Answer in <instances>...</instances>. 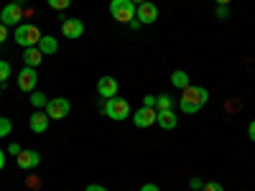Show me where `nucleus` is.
<instances>
[{"label": "nucleus", "mask_w": 255, "mask_h": 191, "mask_svg": "<svg viewBox=\"0 0 255 191\" xmlns=\"http://www.w3.org/2000/svg\"><path fill=\"white\" fill-rule=\"evenodd\" d=\"M133 122H135V127H151V125H156V110L153 107L135 110L133 112Z\"/></svg>", "instance_id": "obj_11"}, {"label": "nucleus", "mask_w": 255, "mask_h": 191, "mask_svg": "<svg viewBox=\"0 0 255 191\" xmlns=\"http://www.w3.org/2000/svg\"><path fill=\"white\" fill-rule=\"evenodd\" d=\"M36 84H38V74L33 67H23L18 72V90L20 92H33Z\"/></svg>", "instance_id": "obj_6"}, {"label": "nucleus", "mask_w": 255, "mask_h": 191, "mask_svg": "<svg viewBox=\"0 0 255 191\" xmlns=\"http://www.w3.org/2000/svg\"><path fill=\"white\" fill-rule=\"evenodd\" d=\"M15 161H18V168L31 171V168H36V166L41 163V156H38V151H20V153L15 156Z\"/></svg>", "instance_id": "obj_12"}, {"label": "nucleus", "mask_w": 255, "mask_h": 191, "mask_svg": "<svg viewBox=\"0 0 255 191\" xmlns=\"http://www.w3.org/2000/svg\"><path fill=\"white\" fill-rule=\"evenodd\" d=\"M38 51L44 54V56L56 54V51H59V41H56L54 36H41V41H38Z\"/></svg>", "instance_id": "obj_15"}, {"label": "nucleus", "mask_w": 255, "mask_h": 191, "mask_svg": "<svg viewBox=\"0 0 255 191\" xmlns=\"http://www.w3.org/2000/svg\"><path fill=\"white\" fill-rule=\"evenodd\" d=\"M156 125H161L163 130H174L179 125V117L174 115V110H156Z\"/></svg>", "instance_id": "obj_14"}, {"label": "nucleus", "mask_w": 255, "mask_h": 191, "mask_svg": "<svg viewBox=\"0 0 255 191\" xmlns=\"http://www.w3.org/2000/svg\"><path fill=\"white\" fill-rule=\"evenodd\" d=\"M20 151H23V148H20L18 143H10V145H8V156H18Z\"/></svg>", "instance_id": "obj_27"}, {"label": "nucleus", "mask_w": 255, "mask_h": 191, "mask_svg": "<svg viewBox=\"0 0 255 191\" xmlns=\"http://www.w3.org/2000/svg\"><path fill=\"white\" fill-rule=\"evenodd\" d=\"M184 92V97L181 99H186V102H194V104H199V107H204V104L209 102V92L204 90V87H194V84H189L186 90H181Z\"/></svg>", "instance_id": "obj_8"}, {"label": "nucleus", "mask_w": 255, "mask_h": 191, "mask_svg": "<svg viewBox=\"0 0 255 191\" xmlns=\"http://www.w3.org/2000/svg\"><path fill=\"white\" fill-rule=\"evenodd\" d=\"M105 115H108L110 120H128L133 115V110H130V102L128 99H123V97H110L108 99V104H105Z\"/></svg>", "instance_id": "obj_2"}, {"label": "nucleus", "mask_w": 255, "mask_h": 191, "mask_svg": "<svg viewBox=\"0 0 255 191\" xmlns=\"http://www.w3.org/2000/svg\"><path fill=\"white\" fill-rule=\"evenodd\" d=\"M97 92H100V97H105V99L118 97V79H115V77H100V79H97Z\"/></svg>", "instance_id": "obj_9"}, {"label": "nucleus", "mask_w": 255, "mask_h": 191, "mask_svg": "<svg viewBox=\"0 0 255 191\" xmlns=\"http://www.w3.org/2000/svg\"><path fill=\"white\" fill-rule=\"evenodd\" d=\"M10 77V64L8 61H0V84H5Z\"/></svg>", "instance_id": "obj_23"}, {"label": "nucleus", "mask_w": 255, "mask_h": 191, "mask_svg": "<svg viewBox=\"0 0 255 191\" xmlns=\"http://www.w3.org/2000/svg\"><path fill=\"white\" fill-rule=\"evenodd\" d=\"M179 110H181V112H186V115H194V112H199L202 107H199V104H194V102H186V99H179Z\"/></svg>", "instance_id": "obj_20"}, {"label": "nucleus", "mask_w": 255, "mask_h": 191, "mask_svg": "<svg viewBox=\"0 0 255 191\" xmlns=\"http://www.w3.org/2000/svg\"><path fill=\"white\" fill-rule=\"evenodd\" d=\"M143 107H153L156 110V95H145L143 97Z\"/></svg>", "instance_id": "obj_26"}, {"label": "nucleus", "mask_w": 255, "mask_h": 191, "mask_svg": "<svg viewBox=\"0 0 255 191\" xmlns=\"http://www.w3.org/2000/svg\"><path fill=\"white\" fill-rule=\"evenodd\" d=\"M130 3H135V5H140V3H145V0H130Z\"/></svg>", "instance_id": "obj_37"}, {"label": "nucleus", "mask_w": 255, "mask_h": 191, "mask_svg": "<svg viewBox=\"0 0 255 191\" xmlns=\"http://www.w3.org/2000/svg\"><path fill=\"white\" fill-rule=\"evenodd\" d=\"M49 3V8H54V10H67L69 5H72V0H46Z\"/></svg>", "instance_id": "obj_22"}, {"label": "nucleus", "mask_w": 255, "mask_h": 191, "mask_svg": "<svg viewBox=\"0 0 255 191\" xmlns=\"http://www.w3.org/2000/svg\"><path fill=\"white\" fill-rule=\"evenodd\" d=\"M41 33L33 23H20V26H15V33H13V38H15V44L18 46H23V49H31V46H38V41H41Z\"/></svg>", "instance_id": "obj_1"}, {"label": "nucleus", "mask_w": 255, "mask_h": 191, "mask_svg": "<svg viewBox=\"0 0 255 191\" xmlns=\"http://www.w3.org/2000/svg\"><path fill=\"white\" fill-rule=\"evenodd\" d=\"M171 84H174V87H179V90H186V87H189V74L181 72V69H176V72L171 74Z\"/></svg>", "instance_id": "obj_17"}, {"label": "nucleus", "mask_w": 255, "mask_h": 191, "mask_svg": "<svg viewBox=\"0 0 255 191\" xmlns=\"http://www.w3.org/2000/svg\"><path fill=\"white\" fill-rule=\"evenodd\" d=\"M135 3H130V0H110V15L115 20H120V23H130V20L135 18Z\"/></svg>", "instance_id": "obj_3"}, {"label": "nucleus", "mask_w": 255, "mask_h": 191, "mask_svg": "<svg viewBox=\"0 0 255 191\" xmlns=\"http://www.w3.org/2000/svg\"><path fill=\"white\" fill-rule=\"evenodd\" d=\"M248 135H250V140L255 143V120H253V122L248 125Z\"/></svg>", "instance_id": "obj_30"}, {"label": "nucleus", "mask_w": 255, "mask_h": 191, "mask_svg": "<svg viewBox=\"0 0 255 191\" xmlns=\"http://www.w3.org/2000/svg\"><path fill=\"white\" fill-rule=\"evenodd\" d=\"M31 104H33L36 110H44L46 104H49V99H46L44 92H36V90H33V92H31Z\"/></svg>", "instance_id": "obj_18"}, {"label": "nucleus", "mask_w": 255, "mask_h": 191, "mask_svg": "<svg viewBox=\"0 0 255 191\" xmlns=\"http://www.w3.org/2000/svg\"><path fill=\"white\" fill-rule=\"evenodd\" d=\"M84 191H108V189H105V186H100V184H90V186L84 189Z\"/></svg>", "instance_id": "obj_31"}, {"label": "nucleus", "mask_w": 255, "mask_h": 191, "mask_svg": "<svg viewBox=\"0 0 255 191\" xmlns=\"http://www.w3.org/2000/svg\"><path fill=\"white\" fill-rule=\"evenodd\" d=\"M20 18H23V8L15 5V3H8L3 10H0V23L3 26H20Z\"/></svg>", "instance_id": "obj_5"}, {"label": "nucleus", "mask_w": 255, "mask_h": 191, "mask_svg": "<svg viewBox=\"0 0 255 191\" xmlns=\"http://www.w3.org/2000/svg\"><path fill=\"white\" fill-rule=\"evenodd\" d=\"M5 38H8V26L0 23V44H5Z\"/></svg>", "instance_id": "obj_29"}, {"label": "nucleus", "mask_w": 255, "mask_h": 191, "mask_svg": "<svg viewBox=\"0 0 255 191\" xmlns=\"http://www.w3.org/2000/svg\"><path fill=\"white\" fill-rule=\"evenodd\" d=\"M202 191H225V189H222V184H217V181H209V184L202 186Z\"/></svg>", "instance_id": "obj_25"}, {"label": "nucleus", "mask_w": 255, "mask_h": 191, "mask_svg": "<svg viewBox=\"0 0 255 191\" xmlns=\"http://www.w3.org/2000/svg\"><path fill=\"white\" fill-rule=\"evenodd\" d=\"M49 122H51V117L46 115V112H41V110H36L31 117H28V125H31V130L36 133V135H41V133H46V127H49Z\"/></svg>", "instance_id": "obj_13"}, {"label": "nucleus", "mask_w": 255, "mask_h": 191, "mask_svg": "<svg viewBox=\"0 0 255 191\" xmlns=\"http://www.w3.org/2000/svg\"><path fill=\"white\" fill-rule=\"evenodd\" d=\"M61 33L67 38H79L84 36V23L79 18H67V20H61Z\"/></svg>", "instance_id": "obj_10"}, {"label": "nucleus", "mask_w": 255, "mask_h": 191, "mask_svg": "<svg viewBox=\"0 0 255 191\" xmlns=\"http://www.w3.org/2000/svg\"><path fill=\"white\" fill-rule=\"evenodd\" d=\"M135 18L140 20L143 26H151V23H156V20H158V8L151 3V0H145V3H140L135 8Z\"/></svg>", "instance_id": "obj_7"}, {"label": "nucleus", "mask_w": 255, "mask_h": 191, "mask_svg": "<svg viewBox=\"0 0 255 191\" xmlns=\"http://www.w3.org/2000/svg\"><path fill=\"white\" fill-rule=\"evenodd\" d=\"M189 186H191V189H194V191H202V186H204V181H202V179H191V181H189Z\"/></svg>", "instance_id": "obj_28"}, {"label": "nucleus", "mask_w": 255, "mask_h": 191, "mask_svg": "<svg viewBox=\"0 0 255 191\" xmlns=\"http://www.w3.org/2000/svg\"><path fill=\"white\" fill-rule=\"evenodd\" d=\"M69 112H72V102L67 97H51L49 104H46V115L51 120H64Z\"/></svg>", "instance_id": "obj_4"}, {"label": "nucleus", "mask_w": 255, "mask_h": 191, "mask_svg": "<svg viewBox=\"0 0 255 191\" xmlns=\"http://www.w3.org/2000/svg\"><path fill=\"white\" fill-rule=\"evenodd\" d=\"M13 133V122L8 117H0V138H8Z\"/></svg>", "instance_id": "obj_21"}, {"label": "nucleus", "mask_w": 255, "mask_h": 191, "mask_svg": "<svg viewBox=\"0 0 255 191\" xmlns=\"http://www.w3.org/2000/svg\"><path fill=\"white\" fill-rule=\"evenodd\" d=\"M140 191H158V186H156V184H143Z\"/></svg>", "instance_id": "obj_32"}, {"label": "nucleus", "mask_w": 255, "mask_h": 191, "mask_svg": "<svg viewBox=\"0 0 255 191\" xmlns=\"http://www.w3.org/2000/svg\"><path fill=\"white\" fill-rule=\"evenodd\" d=\"M13 3H15V5H20V8H23V5H26V0H13Z\"/></svg>", "instance_id": "obj_36"}, {"label": "nucleus", "mask_w": 255, "mask_h": 191, "mask_svg": "<svg viewBox=\"0 0 255 191\" xmlns=\"http://www.w3.org/2000/svg\"><path fill=\"white\" fill-rule=\"evenodd\" d=\"M0 97H3V84H0Z\"/></svg>", "instance_id": "obj_38"}, {"label": "nucleus", "mask_w": 255, "mask_h": 191, "mask_svg": "<svg viewBox=\"0 0 255 191\" xmlns=\"http://www.w3.org/2000/svg\"><path fill=\"white\" fill-rule=\"evenodd\" d=\"M217 5H230V0H215Z\"/></svg>", "instance_id": "obj_35"}, {"label": "nucleus", "mask_w": 255, "mask_h": 191, "mask_svg": "<svg viewBox=\"0 0 255 191\" xmlns=\"http://www.w3.org/2000/svg\"><path fill=\"white\" fill-rule=\"evenodd\" d=\"M128 26H130L133 31H138V28H140L143 23H140V20H138V18H133V20H130V23H128Z\"/></svg>", "instance_id": "obj_33"}, {"label": "nucleus", "mask_w": 255, "mask_h": 191, "mask_svg": "<svg viewBox=\"0 0 255 191\" xmlns=\"http://www.w3.org/2000/svg\"><path fill=\"white\" fill-rule=\"evenodd\" d=\"M3 168H5V151L0 148V171H3Z\"/></svg>", "instance_id": "obj_34"}, {"label": "nucleus", "mask_w": 255, "mask_h": 191, "mask_svg": "<svg viewBox=\"0 0 255 191\" xmlns=\"http://www.w3.org/2000/svg\"><path fill=\"white\" fill-rule=\"evenodd\" d=\"M215 15H217L220 20H225V18H230V5H217V10H215Z\"/></svg>", "instance_id": "obj_24"}, {"label": "nucleus", "mask_w": 255, "mask_h": 191, "mask_svg": "<svg viewBox=\"0 0 255 191\" xmlns=\"http://www.w3.org/2000/svg\"><path fill=\"white\" fill-rule=\"evenodd\" d=\"M156 110H174V99L168 95H158L156 97Z\"/></svg>", "instance_id": "obj_19"}, {"label": "nucleus", "mask_w": 255, "mask_h": 191, "mask_svg": "<svg viewBox=\"0 0 255 191\" xmlns=\"http://www.w3.org/2000/svg\"><path fill=\"white\" fill-rule=\"evenodd\" d=\"M44 61V54L38 51V46H31V49H26L23 51V67H38V64Z\"/></svg>", "instance_id": "obj_16"}]
</instances>
